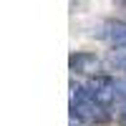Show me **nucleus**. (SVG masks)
Here are the masks:
<instances>
[{
  "label": "nucleus",
  "mask_w": 126,
  "mask_h": 126,
  "mask_svg": "<svg viewBox=\"0 0 126 126\" xmlns=\"http://www.w3.org/2000/svg\"><path fill=\"white\" fill-rule=\"evenodd\" d=\"M86 88L91 91V96L96 98L103 109H111L113 103H116V78L98 73V76H93L86 83Z\"/></svg>",
  "instance_id": "2"
},
{
  "label": "nucleus",
  "mask_w": 126,
  "mask_h": 126,
  "mask_svg": "<svg viewBox=\"0 0 126 126\" xmlns=\"http://www.w3.org/2000/svg\"><path fill=\"white\" fill-rule=\"evenodd\" d=\"M68 66H71L73 73H91V76H98L101 61L93 53H73L68 58Z\"/></svg>",
  "instance_id": "3"
},
{
  "label": "nucleus",
  "mask_w": 126,
  "mask_h": 126,
  "mask_svg": "<svg viewBox=\"0 0 126 126\" xmlns=\"http://www.w3.org/2000/svg\"><path fill=\"white\" fill-rule=\"evenodd\" d=\"M71 126H76V121H73V124H71Z\"/></svg>",
  "instance_id": "5"
},
{
  "label": "nucleus",
  "mask_w": 126,
  "mask_h": 126,
  "mask_svg": "<svg viewBox=\"0 0 126 126\" xmlns=\"http://www.w3.org/2000/svg\"><path fill=\"white\" fill-rule=\"evenodd\" d=\"M106 40L113 48H126V23L124 20H113V23H106V30H103Z\"/></svg>",
  "instance_id": "4"
},
{
  "label": "nucleus",
  "mask_w": 126,
  "mask_h": 126,
  "mask_svg": "<svg viewBox=\"0 0 126 126\" xmlns=\"http://www.w3.org/2000/svg\"><path fill=\"white\" fill-rule=\"evenodd\" d=\"M71 113L73 119H81V121H96V124L109 121L106 109L91 96V91L86 86H81L76 81L71 83Z\"/></svg>",
  "instance_id": "1"
}]
</instances>
